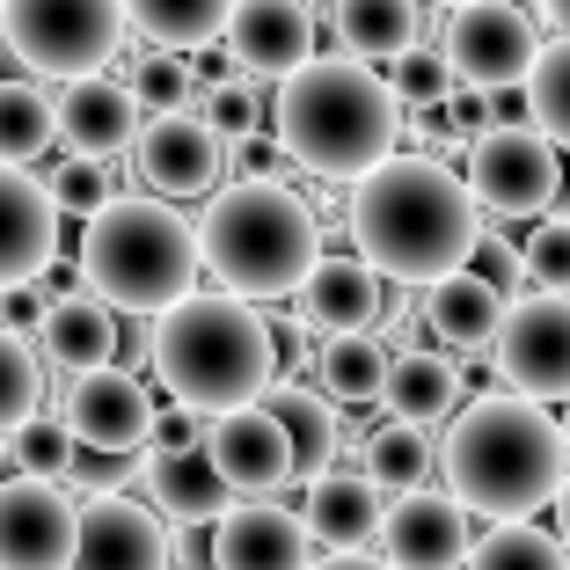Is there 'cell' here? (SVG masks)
I'll list each match as a JSON object with an SVG mask.
<instances>
[{"instance_id":"obj_38","label":"cell","mask_w":570,"mask_h":570,"mask_svg":"<svg viewBox=\"0 0 570 570\" xmlns=\"http://www.w3.org/2000/svg\"><path fill=\"white\" fill-rule=\"evenodd\" d=\"M387 88H395V102H403V110H446L453 102V67H446V51H432V45H417V51H403V59H395V67H387Z\"/></svg>"},{"instance_id":"obj_44","label":"cell","mask_w":570,"mask_h":570,"mask_svg":"<svg viewBox=\"0 0 570 570\" xmlns=\"http://www.w3.org/2000/svg\"><path fill=\"white\" fill-rule=\"evenodd\" d=\"M315 570H387V563H381V556H322Z\"/></svg>"},{"instance_id":"obj_13","label":"cell","mask_w":570,"mask_h":570,"mask_svg":"<svg viewBox=\"0 0 570 570\" xmlns=\"http://www.w3.org/2000/svg\"><path fill=\"white\" fill-rule=\"evenodd\" d=\"M205 453H213V469L227 475V490H235L242 504L278 498V490L301 483V453H293V432H285V424L271 417L264 403H256V410H235V417H213V432H205Z\"/></svg>"},{"instance_id":"obj_29","label":"cell","mask_w":570,"mask_h":570,"mask_svg":"<svg viewBox=\"0 0 570 570\" xmlns=\"http://www.w3.org/2000/svg\"><path fill=\"white\" fill-rule=\"evenodd\" d=\"M242 0H125V22L147 37L168 59H190V51L227 45V22H235Z\"/></svg>"},{"instance_id":"obj_19","label":"cell","mask_w":570,"mask_h":570,"mask_svg":"<svg viewBox=\"0 0 570 570\" xmlns=\"http://www.w3.org/2000/svg\"><path fill=\"white\" fill-rule=\"evenodd\" d=\"M213 570H315V534L278 498L235 504L213 527Z\"/></svg>"},{"instance_id":"obj_40","label":"cell","mask_w":570,"mask_h":570,"mask_svg":"<svg viewBox=\"0 0 570 570\" xmlns=\"http://www.w3.org/2000/svg\"><path fill=\"white\" fill-rule=\"evenodd\" d=\"M51 198H59V213L102 219L125 190H118V168H110V161H59V168H51Z\"/></svg>"},{"instance_id":"obj_27","label":"cell","mask_w":570,"mask_h":570,"mask_svg":"<svg viewBox=\"0 0 570 570\" xmlns=\"http://www.w3.org/2000/svg\"><path fill=\"white\" fill-rule=\"evenodd\" d=\"M336 45L358 67H395L424 37V0H336Z\"/></svg>"},{"instance_id":"obj_50","label":"cell","mask_w":570,"mask_h":570,"mask_svg":"<svg viewBox=\"0 0 570 570\" xmlns=\"http://www.w3.org/2000/svg\"><path fill=\"white\" fill-rule=\"evenodd\" d=\"M556 8H570V0H556Z\"/></svg>"},{"instance_id":"obj_20","label":"cell","mask_w":570,"mask_h":570,"mask_svg":"<svg viewBox=\"0 0 570 570\" xmlns=\"http://www.w3.org/2000/svg\"><path fill=\"white\" fill-rule=\"evenodd\" d=\"M293 315L322 336H381L387 322V278L366 256H322L315 278L301 285V307Z\"/></svg>"},{"instance_id":"obj_36","label":"cell","mask_w":570,"mask_h":570,"mask_svg":"<svg viewBox=\"0 0 570 570\" xmlns=\"http://www.w3.org/2000/svg\"><path fill=\"white\" fill-rule=\"evenodd\" d=\"M132 102L147 110L154 125L161 118H190V102L205 96V81L190 73V59H168V51H154V59H132Z\"/></svg>"},{"instance_id":"obj_16","label":"cell","mask_w":570,"mask_h":570,"mask_svg":"<svg viewBox=\"0 0 570 570\" xmlns=\"http://www.w3.org/2000/svg\"><path fill=\"white\" fill-rule=\"evenodd\" d=\"M59 198H51V176L30 168H0V293L37 285L59 264Z\"/></svg>"},{"instance_id":"obj_24","label":"cell","mask_w":570,"mask_h":570,"mask_svg":"<svg viewBox=\"0 0 570 570\" xmlns=\"http://www.w3.org/2000/svg\"><path fill=\"white\" fill-rule=\"evenodd\" d=\"M417 315L453 358H469V352H498V330H504V315H512V301H504L483 271H453V278H439L432 293H424Z\"/></svg>"},{"instance_id":"obj_1","label":"cell","mask_w":570,"mask_h":570,"mask_svg":"<svg viewBox=\"0 0 570 570\" xmlns=\"http://www.w3.org/2000/svg\"><path fill=\"white\" fill-rule=\"evenodd\" d=\"M344 235L352 256H366L387 285H424L469 271L483 249V205L469 176H453L439 154H395L373 168L344 205Z\"/></svg>"},{"instance_id":"obj_49","label":"cell","mask_w":570,"mask_h":570,"mask_svg":"<svg viewBox=\"0 0 570 570\" xmlns=\"http://www.w3.org/2000/svg\"><path fill=\"white\" fill-rule=\"evenodd\" d=\"M0 16H8V0H0Z\"/></svg>"},{"instance_id":"obj_28","label":"cell","mask_w":570,"mask_h":570,"mask_svg":"<svg viewBox=\"0 0 570 570\" xmlns=\"http://www.w3.org/2000/svg\"><path fill=\"white\" fill-rule=\"evenodd\" d=\"M264 410L293 432V453H301V490L322 483V475H336V453H344V417H336V403L322 395V387L307 381H278L264 395Z\"/></svg>"},{"instance_id":"obj_30","label":"cell","mask_w":570,"mask_h":570,"mask_svg":"<svg viewBox=\"0 0 570 570\" xmlns=\"http://www.w3.org/2000/svg\"><path fill=\"white\" fill-rule=\"evenodd\" d=\"M432 469H439V446L432 432L417 424H373L366 446H358V475H366L381 498H410V490H432Z\"/></svg>"},{"instance_id":"obj_33","label":"cell","mask_w":570,"mask_h":570,"mask_svg":"<svg viewBox=\"0 0 570 570\" xmlns=\"http://www.w3.org/2000/svg\"><path fill=\"white\" fill-rule=\"evenodd\" d=\"M30 417H45V352H37L30 336L0 330V446Z\"/></svg>"},{"instance_id":"obj_39","label":"cell","mask_w":570,"mask_h":570,"mask_svg":"<svg viewBox=\"0 0 570 570\" xmlns=\"http://www.w3.org/2000/svg\"><path fill=\"white\" fill-rule=\"evenodd\" d=\"M8 453H16L22 475H45V483H67L73 453H81V439L67 432V417H30L16 439H8Z\"/></svg>"},{"instance_id":"obj_35","label":"cell","mask_w":570,"mask_h":570,"mask_svg":"<svg viewBox=\"0 0 570 570\" xmlns=\"http://www.w3.org/2000/svg\"><path fill=\"white\" fill-rule=\"evenodd\" d=\"M469 570H570V549L563 534H541L534 520H520V527H490L475 541Z\"/></svg>"},{"instance_id":"obj_10","label":"cell","mask_w":570,"mask_h":570,"mask_svg":"<svg viewBox=\"0 0 570 570\" xmlns=\"http://www.w3.org/2000/svg\"><path fill=\"white\" fill-rule=\"evenodd\" d=\"M490 358H498L504 395H527V403H541V410L570 403V301H556V293H520Z\"/></svg>"},{"instance_id":"obj_25","label":"cell","mask_w":570,"mask_h":570,"mask_svg":"<svg viewBox=\"0 0 570 570\" xmlns=\"http://www.w3.org/2000/svg\"><path fill=\"white\" fill-rule=\"evenodd\" d=\"M118 307H102L96 293H73V301H59L45 315V330H37V352H45L51 373H67V381H81V373H102L118 366Z\"/></svg>"},{"instance_id":"obj_48","label":"cell","mask_w":570,"mask_h":570,"mask_svg":"<svg viewBox=\"0 0 570 570\" xmlns=\"http://www.w3.org/2000/svg\"><path fill=\"white\" fill-rule=\"evenodd\" d=\"M563 439H570V403H563Z\"/></svg>"},{"instance_id":"obj_18","label":"cell","mask_w":570,"mask_h":570,"mask_svg":"<svg viewBox=\"0 0 570 570\" xmlns=\"http://www.w3.org/2000/svg\"><path fill=\"white\" fill-rule=\"evenodd\" d=\"M73 570H176V541H168V527H161L154 504L96 498V504H81Z\"/></svg>"},{"instance_id":"obj_9","label":"cell","mask_w":570,"mask_h":570,"mask_svg":"<svg viewBox=\"0 0 570 570\" xmlns=\"http://www.w3.org/2000/svg\"><path fill=\"white\" fill-rule=\"evenodd\" d=\"M439 51H446V67H453L461 88H490V96L527 88V73H534V59H541L534 8H520V0H475V8L446 16Z\"/></svg>"},{"instance_id":"obj_7","label":"cell","mask_w":570,"mask_h":570,"mask_svg":"<svg viewBox=\"0 0 570 570\" xmlns=\"http://www.w3.org/2000/svg\"><path fill=\"white\" fill-rule=\"evenodd\" d=\"M125 0H8L0 37L30 73H59V81H88L125 51Z\"/></svg>"},{"instance_id":"obj_14","label":"cell","mask_w":570,"mask_h":570,"mask_svg":"<svg viewBox=\"0 0 570 570\" xmlns=\"http://www.w3.org/2000/svg\"><path fill=\"white\" fill-rule=\"evenodd\" d=\"M132 161H139V184H147L154 198H168V205L205 198L213 205L219 176H227V139H219L205 118H161V125L139 132Z\"/></svg>"},{"instance_id":"obj_34","label":"cell","mask_w":570,"mask_h":570,"mask_svg":"<svg viewBox=\"0 0 570 570\" xmlns=\"http://www.w3.org/2000/svg\"><path fill=\"white\" fill-rule=\"evenodd\" d=\"M527 125L549 132L556 147L570 154V30L549 37L541 59H534V73H527Z\"/></svg>"},{"instance_id":"obj_42","label":"cell","mask_w":570,"mask_h":570,"mask_svg":"<svg viewBox=\"0 0 570 570\" xmlns=\"http://www.w3.org/2000/svg\"><path fill=\"white\" fill-rule=\"evenodd\" d=\"M469 271H483L490 285H498L504 301H520V278H527V249H512L504 235H483V249H475V264Z\"/></svg>"},{"instance_id":"obj_15","label":"cell","mask_w":570,"mask_h":570,"mask_svg":"<svg viewBox=\"0 0 570 570\" xmlns=\"http://www.w3.org/2000/svg\"><path fill=\"white\" fill-rule=\"evenodd\" d=\"M227 67L242 81H293L301 67H315V16L307 0H242L227 22Z\"/></svg>"},{"instance_id":"obj_31","label":"cell","mask_w":570,"mask_h":570,"mask_svg":"<svg viewBox=\"0 0 570 570\" xmlns=\"http://www.w3.org/2000/svg\"><path fill=\"white\" fill-rule=\"evenodd\" d=\"M387 373H395V352H387L381 336H330L315 381L336 410H366V403L387 395Z\"/></svg>"},{"instance_id":"obj_11","label":"cell","mask_w":570,"mask_h":570,"mask_svg":"<svg viewBox=\"0 0 570 570\" xmlns=\"http://www.w3.org/2000/svg\"><path fill=\"white\" fill-rule=\"evenodd\" d=\"M81 549V498L45 475L0 483V570H73Z\"/></svg>"},{"instance_id":"obj_8","label":"cell","mask_w":570,"mask_h":570,"mask_svg":"<svg viewBox=\"0 0 570 570\" xmlns=\"http://www.w3.org/2000/svg\"><path fill=\"white\" fill-rule=\"evenodd\" d=\"M469 190L490 219H541L563 198V147L534 125H498L469 147Z\"/></svg>"},{"instance_id":"obj_37","label":"cell","mask_w":570,"mask_h":570,"mask_svg":"<svg viewBox=\"0 0 570 570\" xmlns=\"http://www.w3.org/2000/svg\"><path fill=\"white\" fill-rule=\"evenodd\" d=\"M198 118L213 125L219 139L249 147V139H264V96H256V81H242V73H213L205 96H198Z\"/></svg>"},{"instance_id":"obj_41","label":"cell","mask_w":570,"mask_h":570,"mask_svg":"<svg viewBox=\"0 0 570 570\" xmlns=\"http://www.w3.org/2000/svg\"><path fill=\"white\" fill-rule=\"evenodd\" d=\"M527 285L570 301V219H541L527 235Z\"/></svg>"},{"instance_id":"obj_4","label":"cell","mask_w":570,"mask_h":570,"mask_svg":"<svg viewBox=\"0 0 570 570\" xmlns=\"http://www.w3.org/2000/svg\"><path fill=\"white\" fill-rule=\"evenodd\" d=\"M147 366L168 387V403L213 424L256 410L278 387V330L235 293H190L147 330Z\"/></svg>"},{"instance_id":"obj_45","label":"cell","mask_w":570,"mask_h":570,"mask_svg":"<svg viewBox=\"0 0 570 570\" xmlns=\"http://www.w3.org/2000/svg\"><path fill=\"white\" fill-rule=\"evenodd\" d=\"M556 534H563V549H570V483H563V498H556Z\"/></svg>"},{"instance_id":"obj_47","label":"cell","mask_w":570,"mask_h":570,"mask_svg":"<svg viewBox=\"0 0 570 570\" xmlns=\"http://www.w3.org/2000/svg\"><path fill=\"white\" fill-rule=\"evenodd\" d=\"M432 8H453V16H461V8H475V0H432Z\"/></svg>"},{"instance_id":"obj_26","label":"cell","mask_w":570,"mask_h":570,"mask_svg":"<svg viewBox=\"0 0 570 570\" xmlns=\"http://www.w3.org/2000/svg\"><path fill=\"white\" fill-rule=\"evenodd\" d=\"M461 366H453V352H395V373H387V395L381 410L395 424H417V432H432V424L461 417Z\"/></svg>"},{"instance_id":"obj_51","label":"cell","mask_w":570,"mask_h":570,"mask_svg":"<svg viewBox=\"0 0 570 570\" xmlns=\"http://www.w3.org/2000/svg\"><path fill=\"white\" fill-rule=\"evenodd\" d=\"M184 570H198V563H184Z\"/></svg>"},{"instance_id":"obj_5","label":"cell","mask_w":570,"mask_h":570,"mask_svg":"<svg viewBox=\"0 0 570 570\" xmlns=\"http://www.w3.org/2000/svg\"><path fill=\"white\" fill-rule=\"evenodd\" d=\"M198 256L219 278V293L235 301H301V285L315 278L322 219L293 184H227L198 219Z\"/></svg>"},{"instance_id":"obj_6","label":"cell","mask_w":570,"mask_h":570,"mask_svg":"<svg viewBox=\"0 0 570 570\" xmlns=\"http://www.w3.org/2000/svg\"><path fill=\"white\" fill-rule=\"evenodd\" d=\"M198 271H205L198 227L154 190H139V198L125 190L102 219L81 227V285L118 315L161 322L168 307H184L198 293Z\"/></svg>"},{"instance_id":"obj_21","label":"cell","mask_w":570,"mask_h":570,"mask_svg":"<svg viewBox=\"0 0 570 570\" xmlns=\"http://www.w3.org/2000/svg\"><path fill=\"white\" fill-rule=\"evenodd\" d=\"M139 102L125 81H110V73H88V81H73L67 96H59V147H67V161H118V154L139 147Z\"/></svg>"},{"instance_id":"obj_12","label":"cell","mask_w":570,"mask_h":570,"mask_svg":"<svg viewBox=\"0 0 570 570\" xmlns=\"http://www.w3.org/2000/svg\"><path fill=\"white\" fill-rule=\"evenodd\" d=\"M59 417H67V432L81 439L88 453H147L154 417H161V410H154L147 381H139L132 366H102V373L67 381Z\"/></svg>"},{"instance_id":"obj_52","label":"cell","mask_w":570,"mask_h":570,"mask_svg":"<svg viewBox=\"0 0 570 570\" xmlns=\"http://www.w3.org/2000/svg\"><path fill=\"white\" fill-rule=\"evenodd\" d=\"M563 22H570V8H563Z\"/></svg>"},{"instance_id":"obj_17","label":"cell","mask_w":570,"mask_h":570,"mask_svg":"<svg viewBox=\"0 0 570 570\" xmlns=\"http://www.w3.org/2000/svg\"><path fill=\"white\" fill-rule=\"evenodd\" d=\"M469 556H475L469 512L446 490H410V498L387 504V527H381L387 570H469Z\"/></svg>"},{"instance_id":"obj_32","label":"cell","mask_w":570,"mask_h":570,"mask_svg":"<svg viewBox=\"0 0 570 570\" xmlns=\"http://www.w3.org/2000/svg\"><path fill=\"white\" fill-rule=\"evenodd\" d=\"M45 147H59V102L37 81H0V168H30Z\"/></svg>"},{"instance_id":"obj_23","label":"cell","mask_w":570,"mask_h":570,"mask_svg":"<svg viewBox=\"0 0 570 570\" xmlns=\"http://www.w3.org/2000/svg\"><path fill=\"white\" fill-rule=\"evenodd\" d=\"M139 483H147V504L161 512V520H176V527H219L242 504L235 490H227V475L213 469V453H205V446H190V453H147Z\"/></svg>"},{"instance_id":"obj_43","label":"cell","mask_w":570,"mask_h":570,"mask_svg":"<svg viewBox=\"0 0 570 570\" xmlns=\"http://www.w3.org/2000/svg\"><path fill=\"white\" fill-rule=\"evenodd\" d=\"M205 432H213V424H205L198 410H176V403H168L161 417H154L147 453H190V446H205Z\"/></svg>"},{"instance_id":"obj_2","label":"cell","mask_w":570,"mask_h":570,"mask_svg":"<svg viewBox=\"0 0 570 570\" xmlns=\"http://www.w3.org/2000/svg\"><path fill=\"white\" fill-rule=\"evenodd\" d=\"M446 498L490 527H520L570 483V439L563 417H549L527 395H475L439 439Z\"/></svg>"},{"instance_id":"obj_3","label":"cell","mask_w":570,"mask_h":570,"mask_svg":"<svg viewBox=\"0 0 570 570\" xmlns=\"http://www.w3.org/2000/svg\"><path fill=\"white\" fill-rule=\"evenodd\" d=\"M403 102L387 88V73L358 67V59H315L271 96V139L285 161L322 176V184H366L373 168L395 161L403 147Z\"/></svg>"},{"instance_id":"obj_46","label":"cell","mask_w":570,"mask_h":570,"mask_svg":"<svg viewBox=\"0 0 570 570\" xmlns=\"http://www.w3.org/2000/svg\"><path fill=\"white\" fill-rule=\"evenodd\" d=\"M556 219H570V161H563V198H556Z\"/></svg>"},{"instance_id":"obj_22","label":"cell","mask_w":570,"mask_h":570,"mask_svg":"<svg viewBox=\"0 0 570 570\" xmlns=\"http://www.w3.org/2000/svg\"><path fill=\"white\" fill-rule=\"evenodd\" d=\"M301 520H307V534H315V549L366 556L387 527V498L358 469H336V475H322V483L301 490Z\"/></svg>"}]
</instances>
